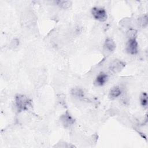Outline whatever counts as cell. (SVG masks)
<instances>
[{"mask_svg": "<svg viewBox=\"0 0 148 148\" xmlns=\"http://www.w3.org/2000/svg\"><path fill=\"white\" fill-rule=\"evenodd\" d=\"M14 102L18 112L27 111L32 106L31 99L23 94L16 95L14 97Z\"/></svg>", "mask_w": 148, "mask_h": 148, "instance_id": "6da1fadb", "label": "cell"}, {"mask_svg": "<svg viewBox=\"0 0 148 148\" xmlns=\"http://www.w3.org/2000/svg\"><path fill=\"white\" fill-rule=\"evenodd\" d=\"M126 51L131 55L136 54L138 52V43L136 38H129L127 43Z\"/></svg>", "mask_w": 148, "mask_h": 148, "instance_id": "5b68a950", "label": "cell"}, {"mask_svg": "<svg viewBox=\"0 0 148 148\" xmlns=\"http://www.w3.org/2000/svg\"><path fill=\"white\" fill-rule=\"evenodd\" d=\"M104 47L109 53H113L116 49V45L113 39L110 38H108L105 40Z\"/></svg>", "mask_w": 148, "mask_h": 148, "instance_id": "ba28073f", "label": "cell"}, {"mask_svg": "<svg viewBox=\"0 0 148 148\" xmlns=\"http://www.w3.org/2000/svg\"><path fill=\"white\" fill-rule=\"evenodd\" d=\"M91 14L94 18L100 21L104 22L108 18V14L105 8L95 6L91 9Z\"/></svg>", "mask_w": 148, "mask_h": 148, "instance_id": "7a4b0ae2", "label": "cell"}, {"mask_svg": "<svg viewBox=\"0 0 148 148\" xmlns=\"http://www.w3.org/2000/svg\"><path fill=\"white\" fill-rule=\"evenodd\" d=\"M125 62L120 60H113L109 65V71L113 74H117L121 72L125 66Z\"/></svg>", "mask_w": 148, "mask_h": 148, "instance_id": "3957f363", "label": "cell"}, {"mask_svg": "<svg viewBox=\"0 0 148 148\" xmlns=\"http://www.w3.org/2000/svg\"><path fill=\"white\" fill-rule=\"evenodd\" d=\"M147 23H148V18H147V14H145L139 17L138 19V25L142 28H145L147 25Z\"/></svg>", "mask_w": 148, "mask_h": 148, "instance_id": "7c38bea8", "label": "cell"}, {"mask_svg": "<svg viewBox=\"0 0 148 148\" xmlns=\"http://www.w3.org/2000/svg\"><path fill=\"white\" fill-rule=\"evenodd\" d=\"M147 98H148L147 97V94L146 92H142L140 95V104L145 108H147V101H148Z\"/></svg>", "mask_w": 148, "mask_h": 148, "instance_id": "8fae6325", "label": "cell"}, {"mask_svg": "<svg viewBox=\"0 0 148 148\" xmlns=\"http://www.w3.org/2000/svg\"><path fill=\"white\" fill-rule=\"evenodd\" d=\"M108 75L106 73L101 72L97 76L94 81V84L96 86H102L108 82Z\"/></svg>", "mask_w": 148, "mask_h": 148, "instance_id": "8992f818", "label": "cell"}, {"mask_svg": "<svg viewBox=\"0 0 148 148\" xmlns=\"http://www.w3.org/2000/svg\"><path fill=\"white\" fill-rule=\"evenodd\" d=\"M136 34H137V31L136 30H135V29H130L128 32V36L129 38H136Z\"/></svg>", "mask_w": 148, "mask_h": 148, "instance_id": "4fadbf2b", "label": "cell"}, {"mask_svg": "<svg viewBox=\"0 0 148 148\" xmlns=\"http://www.w3.org/2000/svg\"><path fill=\"white\" fill-rule=\"evenodd\" d=\"M122 93V89L119 86H114L110 88L108 97L109 99L113 100L119 97Z\"/></svg>", "mask_w": 148, "mask_h": 148, "instance_id": "52a82bcc", "label": "cell"}, {"mask_svg": "<svg viewBox=\"0 0 148 148\" xmlns=\"http://www.w3.org/2000/svg\"><path fill=\"white\" fill-rule=\"evenodd\" d=\"M71 93L72 95L77 98L82 99L84 97V92L83 90L80 88H73L71 91Z\"/></svg>", "mask_w": 148, "mask_h": 148, "instance_id": "9c48e42d", "label": "cell"}, {"mask_svg": "<svg viewBox=\"0 0 148 148\" xmlns=\"http://www.w3.org/2000/svg\"><path fill=\"white\" fill-rule=\"evenodd\" d=\"M55 3L58 6L63 9H67L72 5V2L70 1H61L58 0L55 1Z\"/></svg>", "mask_w": 148, "mask_h": 148, "instance_id": "30bf717a", "label": "cell"}, {"mask_svg": "<svg viewBox=\"0 0 148 148\" xmlns=\"http://www.w3.org/2000/svg\"><path fill=\"white\" fill-rule=\"evenodd\" d=\"M60 120L61 123L65 128H69L71 127L74 124L75 121L73 117L71 115L68 110L61 115Z\"/></svg>", "mask_w": 148, "mask_h": 148, "instance_id": "277c9868", "label": "cell"}]
</instances>
